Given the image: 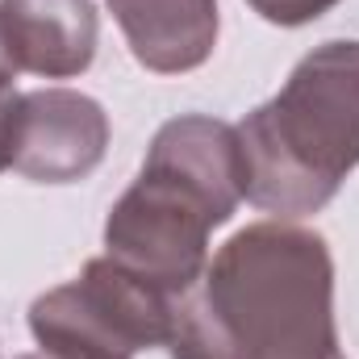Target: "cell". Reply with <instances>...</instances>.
I'll return each instance as SVG.
<instances>
[{"label":"cell","instance_id":"cell-1","mask_svg":"<svg viewBox=\"0 0 359 359\" xmlns=\"http://www.w3.org/2000/svg\"><path fill=\"white\" fill-rule=\"evenodd\" d=\"M172 359H343L334 255L318 230L255 222L172 309Z\"/></svg>","mask_w":359,"mask_h":359},{"label":"cell","instance_id":"cell-2","mask_svg":"<svg viewBox=\"0 0 359 359\" xmlns=\"http://www.w3.org/2000/svg\"><path fill=\"white\" fill-rule=\"evenodd\" d=\"M247 196L238 126L180 113L159 126L134 184L104 217V255L180 301L209 264V234Z\"/></svg>","mask_w":359,"mask_h":359},{"label":"cell","instance_id":"cell-3","mask_svg":"<svg viewBox=\"0 0 359 359\" xmlns=\"http://www.w3.org/2000/svg\"><path fill=\"white\" fill-rule=\"evenodd\" d=\"M238 138L251 205L280 217L326 209L359 168V38L313 46Z\"/></svg>","mask_w":359,"mask_h":359},{"label":"cell","instance_id":"cell-4","mask_svg":"<svg viewBox=\"0 0 359 359\" xmlns=\"http://www.w3.org/2000/svg\"><path fill=\"white\" fill-rule=\"evenodd\" d=\"M176 301L109 255L29 305V334L46 359H138L168 347Z\"/></svg>","mask_w":359,"mask_h":359},{"label":"cell","instance_id":"cell-5","mask_svg":"<svg viewBox=\"0 0 359 359\" xmlns=\"http://www.w3.org/2000/svg\"><path fill=\"white\" fill-rule=\"evenodd\" d=\"M109 151V113L76 88L21 92L8 168L34 184H80Z\"/></svg>","mask_w":359,"mask_h":359},{"label":"cell","instance_id":"cell-6","mask_svg":"<svg viewBox=\"0 0 359 359\" xmlns=\"http://www.w3.org/2000/svg\"><path fill=\"white\" fill-rule=\"evenodd\" d=\"M96 59L92 0H0V63L42 80H72Z\"/></svg>","mask_w":359,"mask_h":359},{"label":"cell","instance_id":"cell-7","mask_svg":"<svg viewBox=\"0 0 359 359\" xmlns=\"http://www.w3.org/2000/svg\"><path fill=\"white\" fill-rule=\"evenodd\" d=\"M130 55L155 76H184L217 46V0H109Z\"/></svg>","mask_w":359,"mask_h":359},{"label":"cell","instance_id":"cell-8","mask_svg":"<svg viewBox=\"0 0 359 359\" xmlns=\"http://www.w3.org/2000/svg\"><path fill=\"white\" fill-rule=\"evenodd\" d=\"M264 21L271 25H284V29H297V25H309L318 17H326L339 0H247Z\"/></svg>","mask_w":359,"mask_h":359},{"label":"cell","instance_id":"cell-9","mask_svg":"<svg viewBox=\"0 0 359 359\" xmlns=\"http://www.w3.org/2000/svg\"><path fill=\"white\" fill-rule=\"evenodd\" d=\"M17 100H21V92L13 88V67L0 63V172L13 159V117H17Z\"/></svg>","mask_w":359,"mask_h":359}]
</instances>
